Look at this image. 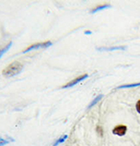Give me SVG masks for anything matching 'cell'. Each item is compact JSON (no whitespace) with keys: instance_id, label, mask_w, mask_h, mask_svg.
<instances>
[{"instance_id":"1","label":"cell","mask_w":140,"mask_h":146,"mask_svg":"<svg viewBox=\"0 0 140 146\" xmlns=\"http://www.w3.org/2000/svg\"><path fill=\"white\" fill-rule=\"evenodd\" d=\"M24 66L19 61H14L11 64H10L3 71V75L6 78L13 77L17 74H19L23 70Z\"/></svg>"},{"instance_id":"2","label":"cell","mask_w":140,"mask_h":146,"mask_svg":"<svg viewBox=\"0 0 140 146\" xmlns=\"http://www.w3.org/2000/svg\"><path fill=\"white\" fill-rule=\"evenodd\" d=\"M52 45V42L51 41H46V42H42V43H37V44H33L32 46H30L29 47H27L25 49L23 54H25V52H28L30 51H33V50H35V49H39V48H46L48 46H50Z\"/></svg>"},{"instance_id":"3","label":"cell","mask_w":140,"mask_h":146,"mask_svg":"<svg viewBox=\"0 0 140 146\" xmlns=\"http://www.w3.org/2000/svg\"><path fill=\"white\" fill-rule=\"evenodd\" d=\"M88 74H82V75H81V76H79V77H77V78H75L74 80H72L71 82H69L68 83H67L66 85H64L62 87V88H71V87H74V85H76L78 82H82V81H83V80H85L86 78H88Z\"/></svg>"},{"instance_id":"4","label":"cell","mask_w":140,"mask_h":146,"mask_svg":"<svg viewBox=\"0 0 140 146\" xmlns=\"http://www.w3.org/2000/svg\"><path fill=\"white\" fill-rule=\"evenodd\" d=\"M126 131H127V127L125 125H117L116 126L115 128L113 129V134H115L117 136H119V137H122L123 135H125L126 133Z\"/></svg>"},{"instance_id":"5","label":"cell","mask_w":140,"mask_h":146,"mask_svg":"<svg viewBox=\"0 0 140 146\" xmlns=\"http://www.w3.org/2000/svg\"><path fill=\"white\" fill-rule=\"evenodd\" d=\"M125 47L123 46H114V47H103V48H98L99 51H113V50H123Z\"/></svg>"},{"instance_id":"6","label":"cell","mask_w":140,"mask_h":146,"mask_svg":"<svg viewBox=\"0 0 140 146\" xmlns=\"http://www.w3.org/2000/svg\"><path fill=\"white\" fill-rule=\"evenodd\" d=\"M103 97H104V96H103V95H100V96H97V97H96V99H95V100H94V101H93V102H91L90 105H88V109L92 108L93 106H94L95 104H96V103H97V102H99V101H100L102 98H103Z\"/></svg>"},{"instance_id":"7","label":"cell","mask_w":140,"mask_h":146,"mask_svg":"<svg viewBox=\"0 0 140 146\" xmlns=\"http://www.w3.org/2000/svg\"><path fill=\"white\" fill-rule=\"evenodd\" d=\"M11 45H12V42H10L5 48H3L1 51H0V58H1V57L3 56V54H5V52H6L10 49V47L11 46Z\"/></svg>"},{"instance_id":"8","label":"cell","mask_w":140,"mask_h":146,"mask_svg":"<svg viewBox=\"0 0 140 146\" xmlns=\"http://www.w3.org/2000/svg\"><path fill=\"white\" fill-rule=\"evenodd\" d=\"M140 86V82L139 83H133V84H128V85H123L118 87V88H134V87H138Z\"/></svg>"},{"instance_id":"9","label":"cell","mask_w":140,"mask_h":146,"mask_svg":"<svg viewBox=\"0 0 140 146\" xmlns=\"http://www.w3.org/2000/svg\"><path fill=\"white\" fill-rule=\"evenodd\" d=\"M108 7H110V5H100V6H98V7H96V9H94L91 12L92 13H95L96 11H100V10H103V9H105V8H108Z\"/></svg>"},{"instance_id":"10","label":"cell","mask_w":140,"mask_h":146,"mask_svg":"<svg viewBox=\"0 0 140 146\" xmlns=\"http://www.w3.org/2000/svg\"><path fill=\"white\" fill-rule=\"evenodd\" d=\"M67 138H68V136H66V135H65V136H63L61 138H60V139H59V140H58V141H57V142H56L54 144V146H57L59 143H63V142H64V141H65Z\"/></svg>"},{"instance_id":"11","label":"cell","mask_w":140,"mask_h":146,"mask_svg":"<svg viewBox=\"0 0 140 146\" xmlns=\"http://www.w3.org/2000/svg\"><path fill=\"white\" fill-rule=\"evenodd\" d=\"M10 142L8 141V140H6V139H5V138H2V137H0V146H4V145H5V144H7V143H9Z\"/></svg>"},{"instance_id":"12","label":"cell","mask_w":140,"mask_h":146,"mask_svg":"<svg viewBox=\"0 0 140 146\" xmlns=\"http://www.w3.org/2000/svg\"><path fill=\"white\" fill-rule=\"evenodd\" d=\"M96 131H97V133L99 134L100 137H103L104 135V130H103V128H102L101 126H98L97 129H96Z\"/></svg>"},{"instance_id":"13","label":"cell","mask_w":140,"mask_h":146,"mask_svg":"<svg viewBox=\"0 0 140 146\" xmlns=\"http://www.w3.org/2000/svg\"><path fill=\"white\" fill-rule=\"evenodd\" d=\"M136 109H137V112L140 114V100L137 102V104H136Z\"/></svg>"},{"instance_id":"14","label":"cell","mask_w":140,"mask_h":146,"mask_svg":"<svg viewBox=\"0 0 140 146\" xmlns=\"http://www.w3.org/2000/svg\"><path fill=\"white\" fill-rule=\"evenodd\" d=\"M85 33H86V34H90L91 33H90V32H86Z\"/></svg>"}]
</instances>
